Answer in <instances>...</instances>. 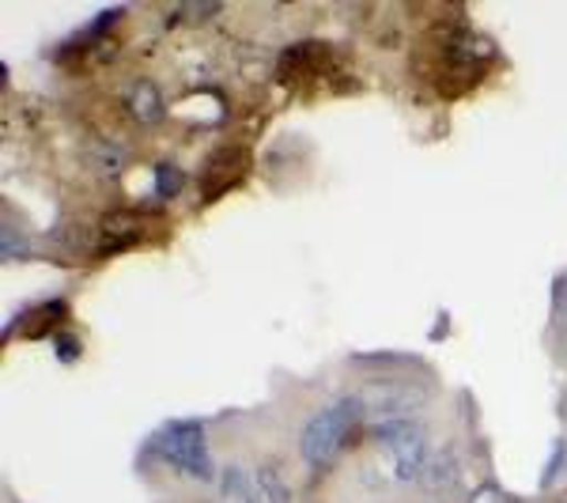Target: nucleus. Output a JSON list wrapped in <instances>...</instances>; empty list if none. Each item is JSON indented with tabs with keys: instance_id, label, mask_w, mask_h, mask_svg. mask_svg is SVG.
Listing matches in <instances>:
<instances>
[{
	"instance_id": "39448f33",
	"label": "nucleus",
	"mask_w": 567,
	"mask_h": 503,
	"mask_svg": "<svg viewBox=\"0 0 567 503\" xmlns=\"http://www.w3.org/2000/svg\"><path fill=\"white\" fill-rule=\"evenodd\" d=\"M219 492H224L227 503H261L254 473H246L243 465H235V462L224 465V473H219Z\"/></svg>"
},
{
	"instance_id": "7ed1b4c3",
	"label": "nucleus",
	"mask_w": 567,
	"mask_h": 503,
	"mask_svg": "<svg viewBox=\"0 0 567 503\" xmlns=\"http://www.w3.org/2000/svg\"><path fill=\"white\" fill-rule=\"evenodd\" d=\"M427 406V390L409 379H374L360 390V409L368 424H386V420H416Z\"/></svg>"
},
{
	"instance_id": "0eeeda50",
	"label": "nucleus",
	"mask_w": 567,
	"mask_h": 503,
	"mask_svg": "<svg viewBox=\"0 0 567 503\" xmlns=\"http://www.w3.org/2000/svg\"><path fill=\"white\" fill-rule=\"evenodd\" d=\"M130 110L136 114V122L152 125L155 117H159V110H163V95H159V88L148 84V80H141V84H133V88H130Z\"/></svg>"
},
{
	"instance_id": "423d86ee",
	"label": "nucleus",
	"mask_w": 567,
	"mask_h": 503,
	"mask_svg": "<svg viewBox=\"0 0 567 503\" xmlns=\"http://www.w3.org/2000/svg\"><path fill=\"white\" fill-rule=\"evenodd\" d=\"M254 481H258V496H261V503H291V484H288V478H284V470H280L277 462L258 465Z\"/></svg>"
},
{
	"instance_id": "20e7f679",
	"label": "nucleus",
	"mask_w": 567,
	"mask_h": 503,
	"mask_svg": "<svg viewBox=\"0 0 567 503\" xmlns=\"http://www.w3.org/2000/svg\"><path fill=\"white\" fill-rule=\"evenodd\" d=\"M159 459L175 465L178 473L197 481L213 478V454H208V435L200 420H175L159 432Z\"/></svg>"
},
{
	"instance_id": "6e6552de",
	"label": "nucleus",
	"mask_w": 567,
	"mask_h": 503,
	"mask_svg": "<svg viewBox=\"0 0 567 503\" xmlns=\"http://www.w3.org/2000/svg\"><path fill=\"white\" fill-rule=\"evenodd\" d=\"M454 481H458V459L451 451H435L432 462H427L424 484L427 489H451Z\"/></svg>"
},
{
	"instance_id": "f257e3e1",
	"label": "nucleus",
	"mask_w": 567,
	"mask_h": 503,
	"mask_svg": "<svg viewBox=\"0 0 567 503\" xmlns=\"http://www.w3.org/2000/svg\"><path fill=\"white\" fill-rule=\"evenodd\" d=\"M355 420H363L360 394L333 398L329 406L318 409L315 417H307L303 432H299V454H303V462L310 470H326V465L341 454V446H344V439L352 435Z\"/></svg>"
},
{
	"instance_id": "1a4fd4ad",
	"label": "nucleus",
	"mask_w": 567,
	"mask_h": 503,
	"mask_svg": "<svg viewBox=\"0 0 567 503\" xmlns=\"http://www.w3.org/2000/svg\"><path fill=\"white\" fill-rule=\"evenodd\" d=\"M95 167L103 171V175H117V171L125 167V152L117 148V144H95Z\"/></svg>"
},
{
	"instance_id": "f03ea898",
	"label": "nucleus",
	"mask_w": 567,
	"mask_h": 503,
	"mask_svg": "<svg viewBox=\"0 0 567 503\" xmlns=\"http://www.w3.org/2000/svg\"><path fill=\"white\" fill-rule=\"evenodd\" d=\"M374 439L390 451L393 478L401 484H416L424 481L427 462H432V439L427 428L420 420H386V424H371Z\"/></svg>"
},
{
	"instance_id": "9d476101",
	"label": "nucleus",
	"mask_w": 567,
	"mask_h": 503,
	"mask_svg": "<svg viewBox=\"0 0 567 503\" xmlns=\"http://www.w3.org/2000/svg\"><path fill=\"white\" fill-rule=\"evenodd\" d=\"M178 189H182V171L178 167H159V194L175 197Z\"/></svg>"
}]
</instances>
